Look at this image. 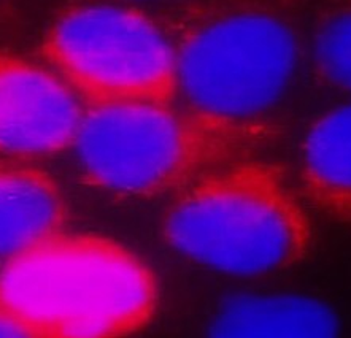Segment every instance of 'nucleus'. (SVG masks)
I'll use <instances>...</instances> for the list:
<instances>
[{"label": "nucleus", "mask_w": 351, "mask_h": 338, "mask_svg": "<svg viewBox=\"0 0 351 338\" xmlns=\"http://www.w3.org/2000/svg\"><path fill=\"white\" fill-rule=\"evenodd\" d=\"M160 26L182 108L235 128L263 130L305 58L302 0H172Z\"/></svg>", "instance_id": "nucleus-1"}, {"label": "nucleus", "mask_w": 351, "mask_h": 338, "mask_svg": "<svg viewBox=\"0 0 351 338\" xmlns=\"http://www.w3.org/2000/svg\"><path fill=\"white\" fill-rule=\"evenodd\" d=\"M312 213L287 171L254 154L173 193L162 232L177 253L205 269L263 278L308 259L317 239Z\"/></svg>", "instance_id": "nucleus-2"}, {"label": "nucleus", "mask_w": 351, "mask_h": 338, "mask_svg": "<svg viewBox=\"0 0 351 338\" xmlns=\"http://www.w3.org/2000/svg\"><path fill=\"white\" fill-rule=\"evenodd\" d=\"M0 306L32 337H129L156 316L159 285L121 241L62 230L8 257Z\"/></svg>", "instance_id": "nucleus-3"}, {"label": "nucleus", "mask_w": 351, "mask_h": 338, "mask_svg": "<svg viewBox=\"0 0 351 338\" xmlns=\"http://www.w3.org/2000/svg\"><path fill=\"white\" fill-rule=\"evenodd\" d=\"M264 132L153 104L86 107L72 148L89 181L119 195L173 194L205 171L258 154Z\"/></svg>", "instance_id": "nucleus-4"}, {"label": "nucleus", "mask_w": 351, "mask_h": 338, "mask_svg": "<svg viewBox=\"0 0 351 338\" xmlns=\"http://www.w3.org/2000/svg\"><path fill=\"white\" fill-rule=\"evenodd\" d=\"M42 56L86 107L177 102V64L167 34L126 3L67 10L45 34Z\"/></svg>", "instance_id": "nucleus-5"}, {"label": "nucleus", "mask_w": 351, "mask_h": 338, "mask_svg": "<svg viewBox=\"0 0 351 338\" xmlns=\"http://www.w3.org/2000/svg\"><path fill=\"white\" fill-rule=\"evenodd\" d=\"M86 105L51 69L0 51V156L72 148Z\"/></svg>", "instance_id": "nucleus-6"}, {"label": "nucleus", "mask_w": 351, "mask_h": 338, "mask_svg": "<svg viewBox=\"0 0 351 338\" xmlns=\"http://www.w3.org/2000/svg\"><path fill=\"white\" fill-rule=\"evenodd\" d=\"M295 186L310 210L351 227V102L319 114L304 132Z\"/></svg>", "instance_id": "nucleus-7"}, {"label": "nucleus", "mask_w": 351, "mask_h": 338, "mask_svg": "<svg viewBox=\"0 0 351 338\" xmlns=\"http://www.w3.org/2000/svg\"><path fill=\"white\" fill-rule=\"evenodd\" d=\"M61 189L34 165L0 160V259H8L64 230Z\"/></svg>", "instance_id": "nucleus-8"}, {"label": "nucleus", "mask_w": 351, "mask_h": 338, "mask_svg": "<svg viewBox=\"0 0 351 338\" xmlns=\"http://www.w3.org/2000/svg\"><path fill=\"white\" fill-rule=\"evenodd\" d=\"M340 321L328 304L307 295H240L219 306L212 337H337Z\"/></svg>", "instance_id": "nucleus-9"}, {"label": "nucleus", "mask_w": 351, "mask_h": 338, "mask_svg": "<svg viewBox=\"0 0 351 338\" xmlns=\"http://www.w3.org/2000/svg\"><path fill=\"white\" fill-rule=\"evenodd\" d=\"M302 27L315 73L351 95V0H302Z\"/></svg>", "instance_id": "nucleus-10"}, {"label": "nucleus", "mask_w": 351, "mask_h": 338, "mask_svg": "<svg viewBox=\"0 0 351 338\" xmlns=\"http://www.w3.org/2000/svg\"><path fill=\"white\" fill-rule=\"evenodd\" d=\"M0 337H32L26 327L0 306Z\"/></svg>", "instance_id": "nucleus-11"}, {"label": "nucleus", "mask_w": 351, "mask_h": 338, "mask_svg": "<svg viewBox=\"0 0 351 338\" xmlns=\"http://www.w3.org/2000/svg\"><path fill=\"white\" fill-rule=\"evenodd\" d=\"M13 0H0V23L8 16L10 10H12Z\"/></svg>", "instance_id": "nucleus-12"}, {"label": "nucleus", "mask_w": 351, "mask_h": 338, "mask_svg": "<svg viewBox=\"0 0 351 338\" xmlns=\"http://www.w3.org/2000/svg\"><path fill=\"white\" fill-rule=\"evenodd\" d=\"M96 2H113V3H130V2H149V0H96Z\"/></svg>", "instance_id": "nucleus-13"}]
</instances>
